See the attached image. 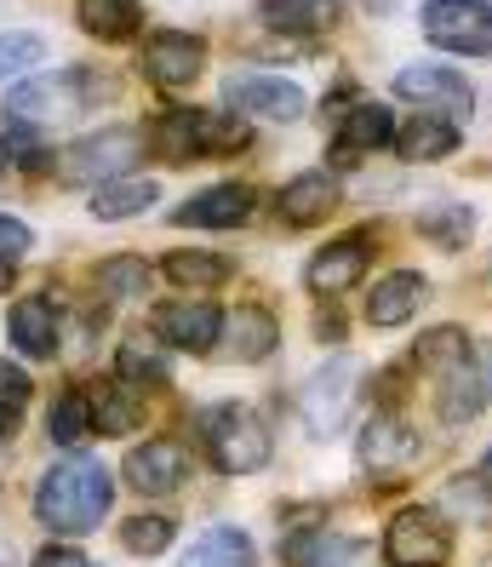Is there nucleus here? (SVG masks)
I'll list each match as a JSON object with an SVG mask.
<instances>
[{
    "instance_id": "1",
    "label": "nucleus",
    "mask_w": 492,
    "mask_h": 567,
    "mask_svg": "<svg viewBox=\"0 0 492 567\" xmlns=\"http://www.w3.org/2000/svg\"><path fill=\"white\" fill-rule=\"evenodd\" d=\"M115 505V482L97 458L86 453H70L57 458L52 471L35 482V516L46 533H63V539H81V533H92L97 522L109 516Z\"/></svg>"
},
{
    "instance_id": "2",
    "label": "nucleus",
    "mask_w": 492,
    "mask_h": 567,
    "mask_svg": "<svg viewBox=\"0 0 492 567\" xmlns=\"http://www.w3.org/2000/svg\"><path fill=\"white\" fill-rule=\"evenodd\" d=\"M97 97H115V81L86 70V63H75V70H57V75H35L7 92V121H29V126H52L63 115H81L86 104H97Z\"/></svg>"
},
{
    "instance_id": "3",
    "label": "nucleus",
    "mask_w": 492,
    "mask_h": 567,
    "mask_svg": "<svg viewBox=\"0 0 492 567\" xmlns=\"http://www.w3.org/2000/svg\"><path fill=\"white\" fill-rule=\"evenodd\" d=\"M155 155L167 166L201 161V155H235L252 144V126L241 115H218V110H167L149 132Z\"/></svg>"
},
{
    "instance_id": "4",
    "label": "nucleus",
    "mask_w": 492,
    "mask_h": 567,
    "mask_svg": "<svg viewBox=\"0 0 492 567\" xmlns=\"http://www.w3.org/2000/svg\"><path fill=\"white\" fill-rule=\"evenodd\" d=\"M144 155V132L138 126H104L92 138L70 144L57 155V184H86V189H104L115 178H133V161Z\"/></svg>"
},
{
    "instance_id": "5",
    "label": "nucleus",
    "mask_w": 492,
    "mask_h": 567,
    "mask_svg": "<svg viewBox=\"0 0 492 567\" xmlns=\"http://www.w3.org/2000/svg\"><path fill=\"white\" fill-rule=\"evenodd\" d=\"M201 436H207V453H212V464L223 476H252V471H264L270 453H275L270 430L247 408H212L201 419Z\"/></svg>"
},
{
    "instance_id": "6",
    "label": "nucleus",
    "mask_w": 492,
    "mask_h": 567,
    "mask_svg": "<svg viewBox=\"0 0 492 567\" xmlns=\"http://www.w3.org/2000/svg\"><path fill=\"white\" fill-rule=\"evenodd\" d=\"M418 23L441 52L492 58V0H423Z\"/></svg>"
},
{
    "instance_id": "7",
    "label": "nucleus",
    "mask_w": 492,
    "mask_h": 567,
    "mask_svg": "<svg viewBox=\"0 0 492 567\" xmlns=\"http://www.w3.org/2000/svg\"><path fill=\"white\" fill-rule=\"evenodd\" d=\"M447 556H452V522L430 505H412L384 527L389 567H447Z\"/></svg>"
},
{
    "instance_id": "8",
    "label": "nucleus",
    "mask_w": 492,
    "mask_h": 567,
    "mask_svg": "<svg viewBox=\"0 0 492 567\" xmlns=\"http://www.w3.org/2000/svg\"><path fill=\"white\" fill-rule=\"evenodd\" d=\"M223 104L235 110L241 121H299L304 115V86H292L281 75H264V70H235L223 75Z\"/></svg>"
},
{
    "instance_id": "9",
    "label": "nucleus",
    "mask_w": 492,
    "mask_h": 567,
    "mask_svg": "<svg viewBox=\"0 0 492 567\" xmlns=\"http://www.w3.org/2000/svg\"><path fill=\"white\" fill-rule=\"evenodd\" d=\"M149 332L167 350H189V355H207L223 339V310L212 298H167V305L149 310Z\"/></svg>"
},
{
    "instance_id": "10",
    "label": "nucleus",
    "mask_w": 492,
    "mask_h": 567,
    "mask_svg": "<svg viewBox=\"0 0 492 567\" xmlns=\"http://www.w3.org/2000/svg\"><path fill=\"white\" fill-rule=\"evenodd\" d=\"M355 384H360V361L355 355H333L321 367V373H310L299 408H304V424L315 430V436H333V430L349 419L355 408Z\"/></svg>"
},
{
    "instance_id": "11",
    "label": "nucleus",
    "mask_w": 492,
    "mask_h": 567,
    "mask_svg": "<svg viewBox=\"0 0 492 567\" xmlns=\"http://www.w3.org/2000/svg\"><path fill=\"white\" fill-rule=\"evenodd\" d=\"M138 70L155 86H189L207 70V41L184 35V29H155V35L144 41V52H138Z\"/></svg>"
},
{
    "instance_id": "12",
    "label": "nucleus",
    "mask_w": 492,
    "mask_h": 567,
    "mask_svg": "<svg viewBox=\"0 0 492 567\" xmlns=\"http://www.w3.org/2000/svg\"><path fill=\"white\" fill-rule=\"evenodd\" d=\"M396 97L423 104V110H436V115H470V104H475L470 81L458 75V70H447V63H407V70L396 75Z\"/></svg>"
},
{
    "instance_id": "13",
    "label": "nucleus",
    "mask_w": 492,
    "mask_h": 567,
    "mask_svg": "<svg viewBox=\"0 0 492 567\" xmlns=\"http://www.w3.org/2000/svg\"><path fill=\"white\" fill-rule=\"evenodd\" d=\"M418 436L396 419V413H378L367 430H360V442H355V458H360V471H373V476H407L412 464H418Z\"/></svg>"
},
{
    "instance_id": "14",
    "label": "nucleus",
    "mask_w": 492,
    "mask_h": 567,
    "mask_svg": "<svg viewBox=\"0 0 492 567\" xmlns=\"http://www.w3.org/2000/svg\"><path fill=\"white\" fill-rule=\"evenodd\" d=\"M121 476H126V487H133V493H149V498L178 493L184 476H189V453H184V442H144V447L126 453Z\"/></svg>"
},
{
    "instance_id": "15",
    "label": "nucleus",
    "mask_w": 492,
    "mask_h": 567,
    "mask_svg": "<svg viewBox=\"0 0 492 567\" xmlns=\"http://www.w3.org/2000/svg\"><path fill=\"white\" fill-rule=\"evenodd\" d=\"M367 258H373L367 236H344V241H333L326 252H315V258H310L304 281H310V292H315V298H338V292H349L360 276H367Z\"/></svg>"
},
{
    "instance_id": "16",
    "label": "nucleus",
    "mask_w": 492,
    "mask_h": 567,
    "mask_svg": "<svg viewBox=\"0 0 492 567\" xmlns=\"http://www.w3.org/2000/svg\"><path fill=\"white\" fill-rule=\"evenodd\" d=\"M384 144H396V115L384 104H349L338 115V132H333V161L349 166L355 155H373Z\"/></svg>"
},
{
    "instance_id": "17",
    "label": "nucleus",
    "mask_w": 492,
    "mask_h": 567,
    "mask_svg": "<svg viewBox=\"0 0 492 567\" xmlns=\"http://www.w3.org/2000/svg\"><path fill=\"white\" fill-rule=\"evenodd\" d=\"M252 213V189L247 184H212L201 195H189L184 207H172V224L184 229H235Z\"/></svg>"
},
{
    "instance_id": "18",
    "label": "nucleus",
    "mask_w": 492,
    "mask_h": 567,
    "mask_svg": "<svg viewBox=\"0 0 492 567\" xmlns=\"http://www.w3.org/2000/svg\"><path fill=\"white\" fill-rule=\"evenodd\" d=\"M333 207H338V178L326 173V166H315V173H299V178H292V184L281 189V202H275L281 224H292V229L321 224Z\"/></svg>"
},
{
    "instance_id": "19",
    "label": "nucleus",
    "mask_w": 492,
    "mask_h": 567,
    "mask_svg": "<svg viewBox=\"0 0 492 567\" xmlns=\"http://www.w3.org/2000/svg\"><path fill=\"white\" fill-rule=\"evenodd\" d=\"M258 18L275 35H333L344 23L338 0H258Z\"/></svg>"
},
{
    "instance_id": "20",
    "label": "nucleus",
    "mask_w": 492,
    "mask_h": 567,
    "mask_svg": "<svg viewBox=\"0 0 492 567\" xmlns=\"http://www.w3.org/2000/svg\"><path fill=\"white\" fill-rule=\"evenodd\" d=\"M458 144H464V126H458L452 115H436V110L407 115V121L396 126L401 161H441V155H452Z\"/></svg>"
},
{
    "instance_id": "21",
    "label": "nucleus",
    "mask_w": 492,
    "mask_h": 567,
    "mask_svg": "<svg viewBox=\"0 0 492 567\" xmlns=\"http://www.w3.org/2000/svg\"><path fill=\"white\" fill-rule=\"evenodd\" d=\"M86 408H92L97 436H133V430L144 424L138 390H133V384H121V379H97V384L86 390Z\"/></svg>"
},
{
    "instance_id": "22",
    "label": "nucleus",
    "mask_w": 492,
    "mask_h": 567,
    "mask_svg": "<svg viewBox=\"0 0 492 567\" xmlns=\"http://www.w3.org/2000/svg\"><path fill=\"white\" fill-rule=\"evenodd\" d=\"M430 298V281H423L418 270H396V276H384L367 298V321L373 327H401L418 316V305Z\"/></svg>"
},
{
    "instance_id": "23",
    "label": "nucleus",
    "mask_w": 492,
    "mask_h": 567,
    "mask_svg": "<svg viewBox=\"0 0 492 567\" xmlns=\"http://www.w3.org/2000/svg\"><path fill=\"white\" fill-rule=\"evenodd\" d=\"M281 344V321L258 305H241L235 316H223V350L235 361H264Z\"/></svg>"
},
{
    "instance_id": "24",
    "label": "nucleus",
    "mask_w": 492,
    "mask_h": 567,
    "mask_svg": "<svg viewBox=\"0 0 492 567\" xmlns=\"http://www.w3.org/2000/svg\"><path fill=\"white\" fill-rule=\"evenodd\" d=\"M436 408H441L447 424H470V419H481V408H486V379H481V367H475L470 355H464V361H452L447 373H441Z\"/></svg>"
},
{
    "instance_id": "25",
    "label": "nucleus",
    "mask_w": 492,
    "mask_h": 567,
    "mask_svg": "<svg viewBox=\"0 0 492 567\" xmlns=\"http://www.w3.org/2000/svg\"><path fill=\"white\" fill-rule=\"evenodd\" d=\"M12 344L29 361H52L57 355V310H52V298H18L12 305Z\"/></svg>"
},
{
    "instance_id": "26",
    "label": "nucleus",
    "mask_w": 492,
    "mask_h": 567,
    "mask_svg": "<svg viewBox=\"0 0 492 567\" xmlns=\"http://www.w3.org/2000/svg\"><path fill=\"white\" fill-rule=\"evenodd\" d=\"M75 23L92 41H133L144 23V0H75Z\"/></svg>"
},
{
    "instance_id": "27",
    "label": "nucleus",
    "mask_w": 492,
    "mask_h": 567,
    "mask_svg": "<svg viewBox=\"0 0 492 567\" xmlns=\"http://www.w3.org/2000/svg\"><path fill=\"white\" fill-rule=\"evenodd\" d=\"M160 202V184L155 178H115V184H104V189H92V218H104V224H121V218H133V213H144V207H155Z\"/></svg>"
},
{
    "instance_id": "28",
    "label": "nucleus",
    "mask_w": 492,
    "mask_h": 567,
    "mask_svg": "<svg viewBox=\"0 0 492 567\" xmlns=\"http://www.w3.org/2000/svg\"><path fill=\"white\" fill-rule=\"evenodd\" d=\"M184 567H252V539L241 527H207L184 550Z\"/></svg>"
},
{
    "instance_id": "29",
    "label": "nucleus",
    "mask_w": 492,
    "mask_h": 567,
    "mask_svg": "<svg viewBox=\"0 0 492 567\" xmlns=\"http://www.w3.org/2000/svg\"><path fill=\"white\" fill-rule=\"evenodd\" d=\"M281 556L292 567H344L355 556V545L349 539H333L326 527H304V533H292V539L281 545Z\"/></svg>"
},
{
    "instance_id": "30",
    "label": "nucleus",
    "mask_w": 492,
    "mask_h": 567,
    "mask_svg": "<svg viewBox=\"0 0 492 567\" xmlns=\"http://www.w3.org/2000/svg\"><path fill=\"white\" fill-rule=\"evenodd\" d=\"M115 379L121 384H149V390H167L172 384V361L160 355L155 344H144V339H133V344H121V355H115Z\"/></svg>"
},
{
    "instance_id": "31",
    "label": "nucleus",
    "mask_w": 492,
    "mask_h": 567,
    "mask_svg": "<svg viewBox=\"0 0 492 567\" xmlns=\"http://www.w3.org/2000/svg\"><path fill=\"white\" fill-rule=\"evenodd\" d=\"M46 436L57 447H81L92 436V408H86V390H63L52 413H46Z\"/></svg>"
},
{
    "instance_id": "32",
    "label": "nucleus",
    "mask_w": 492,
    "mask_h": 567,
    "mask_svg": "<svg viewBox=\"0 0 492 567\" xmlns=\"http://www.w3.org/2000/svg\"><path fill=\"white\" fill-rule=\"evenodd\" d=\"M167 281H178V287H223L229 281V258L223 252H201V247L167 252Z\"/></svg>"
},
{
    "instance_id": "33",
    "label": "nucleus",
    "mask_w": 492,
    "mask_h": 567,
    "mask_svg": "<svg viewBox=\"0 0 492 567\" xmlns=\"http://www.w3.org/2000/svg\"><path fill=\"white\" fill-rule=\"evenodd\" d=\"M97 292L104 298H144L149 292V264L138 252H115L97 264Z\"/></svg>"
},
{
    "instance_id": "34",
    "label": "nucleus",
    "mask_w": 492,
    "mask_h": 567,
    "mask_svg": "<svg viewBox=\"0 0 492 567\" xmlns=\"http://www.w3.org/2000/svg\"><path fill=\"white\" fill-rule=\"evenodd\" d=\"M0 150H7V161H18L23 173H46V161H52L46 132L29 126V121H7V115H0Z\"/></svg>"
},
{
    "instance_id": "35",
    "label": "nucleus",
    "mask_w": 492,
    "mask_h": 567,
    "mask_svg": "<svg viewBox=\"0 0 492 567\" xmlns=\"http://www.w3.org/2000/svg\"><path fill=\"white\" fill-rule=\"evenodd\" d=\"M470 229H475V213L470 207H436V213H423L418 218V236H430L436 247H464L470 241Z\"/></svg>"
},
{
    "instance_id": "36",
    "label": "nucleus",
    "mask_w": 492,
    "mask_h": 567,
    "mask_svg": "<svg viewBox=\"0 0 492 567\" xmlns=\"http://www.w3.org/2000/svg\"><path fill=\"white\" fill-rule=\"evenodd\" d=\"M46 58V41L29 35V29H12V35H0V81H18L29 70H41Z\"/></svg>"
},
{
    "instance_id": "37",
    "label": "nucleus",
    "mask_w": 492,
    "mask_h": 567,
    "mask_svg": "<svg viewBox=\"0 0 492 567\" xmlns=\"http://www.w3.org/2000/svg\"><path fill=\"white\" fill-rule=\"evenodd\" d=\"M29 373L12 361H0V436H18V419H23V402H29Z\"/></svg>"
},
{
    "instance_id": "38",
    "label": "nucleus",
    "mask_w": 492,
    "mask_h": 567,
    "mask_svg": "<svg viewBox=\"0 0 492 567\" xmlns=\"http://www.w3.org/2000/svg\"><path fill=\"white\" fill-rule=\"evenodd\" d=\"M121 545L133 556H160L172 545V522L167 516H133V522H121Z\"/></svg>"
},
{
    "instance_id": "39",
    "label": "nucleus",
    "mask_w": 492,
    "mask_h": 567,
    "mask_svg": "<svg viewBox=\"0 0 492 567\" xmlns=\"http://www.w3.org/2000/svg\"><path fill=\"white\" fill-rule=\"evenodd\" d=\"M470 350H464V332L458 327H436L430 339H418V367H452V361H464Z\"/></svg>"
},
{
    "instance_id": "40",
    "label": "nucleus",
    "mask_w": 492,
    "mask_h": 567,
    "mask_svg": "<svg viewBox=\"0 0 492 567\" xmlns=\"http://www.w3.org/2000/svg\"><path fill=\"white\" fill-rule=\"evenodd\" d=\"M29 247H35V236H29V224L23 218H7V213H0V258H7V264H18Z\"/></svg>"
},
{
    "instance_id": "41",
    "label": "nucleus",
    "mask_w": 492,
    "mask_h": 567,
    "mask_svg": "<svg viewBox=\"0 0 492 567\" xmlns=\"http://www.w3.org/2000/svg\"><path fill=\"white\" fill-rule=\"evenodd\" d=\"M35 567H92L75 545H46L41 556H35Z\"/></svg>"
},
{
    "instance_id": "42",
    "label": "nucleus",
    "mask_w": 492,
    "mask_h": 567,
    "mask_svg": "<svg viewBox=\"0 0 492 567\" xmlns=\"http://www.w3.org/2000/svg\"><path fill=\"white\" fill-rule=\"evenodd\" d=\"M7 287H12V264H7V258H0V292H7Z\"/></svg>"
},
{
    "instance_id": "43",
    "label": "nucleus",
    "mask_w": 492,
    "mask_h": 567,
    "mask_svg": "<svg viewBox=\"0 0 492 567\" xmlns=\"http://www.w3.org/2000/svg\"><path fill=\"white\" fill-rule=\"evenodd\" d=\"M481 487L492 493V453H486V464H481Z\"/></svg>"
}]
</instances>
